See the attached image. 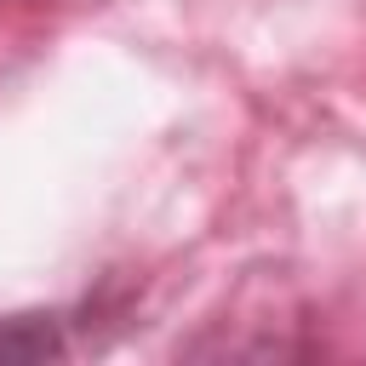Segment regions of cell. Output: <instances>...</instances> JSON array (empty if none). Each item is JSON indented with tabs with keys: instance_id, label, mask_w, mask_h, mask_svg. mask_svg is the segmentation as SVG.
Segmentation results:
<instances>
[{
	"instance_id": "obj_1",
	"label": "cell",
	"mask_w": 366,
	"mask_h": 366,
	"mask_svg": "<svg viewBox=\"0 0 366 366\" xmlns=\"http://www.w3.org/2000/svg\"><path fill=\"white\" fill-rule=\"evenodd\" d=\"M0 366H69V337H63L57 315L0 320Z\"/></svg>"
}]
</instances>
